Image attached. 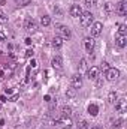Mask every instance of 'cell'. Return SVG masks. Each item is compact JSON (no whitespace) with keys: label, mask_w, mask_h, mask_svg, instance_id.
Instances as JSON below:
<instances>
[{"label":"cell","mask_w":127,"mask_h":129,"mask_svg":"<svg viewBox=\"0 0 127 129\" xmlns=\"http://www.w3.org/2000/svg\"><path fill=\"white\" fill-rule=\"evenodd\" d=\"M93 14L90 12V11H87V12H82L81 14V17H79V21H81V26L82 27H88V26H91L93 24Z\"/></svg>","instance_id":"1"},{"label":"cell","mask_w":127,"mask_h":129,"mask_svg":"<svg viewBox=\"0 0 127 129\" xmlns=\"http://www.w3.org/2000/svg\"><path fill=\"white\" fill-rule=\"evenodd\" d=\"M105 77H106V80L108 81H117L118 78H120V71L117 69V68H108L106 71H105Z\"/></svg>","instance_id":"2"},{"label":"cell","mask_w":127,"mask_h":129,"mask_svg":"<svg viewBox=\"0 0 127 129\" xmlns=\"http://www.w3.org/2000/svg\"><path fill=\"white\" fill-rule=\"evenodd\" d=\"M114 105H115V111H118V113H121V114L127 111V101H126V98L117 99Z\"/></svg>","instance_id":"3"},{"label":"cell","mask_w":127,"mask_h":129,"mask_svg":"<svg viewBox=\"0 0 127 129\" xmlns=\"http://www.w3.org/2000/svg\"><path fill=\"white\" fill-rule=\"evenodd\" d=\"M70 86H72L73 89H76V90L82 87V77H81V74L72 75V78H70Z\"/></svg>","instance_id":"4"},{"label":"cell","mask_w":127,"mask_h":129,"mask_svg":"<svg viewBox=\"0 0 127 129\" xmlns=\"http://www.w3.org/2000/svg\"><path fill=\"white\" fill-rule=\"evenodd\" d=\"M102 29H103V24L100 23V21H96L91 24V29H90V35H91V38H96V36H99L100 33H102Z\"/></svg>","instance_id":"5"},{"label":"cell","mask_w":127,"mask_h":129,"mask_svg":"<svg viewBox=\"0 0 127 129\" xmlns=\"http://www.w3.org/2000/svg\"><path fill=\"white\" fill-rule=\"evenodd\" d=\"M115 12L118 15H121V17H126L127 15V3L124 0H121V2H118L115 5Z\"/></svg>","instance_id":"6"},{"label":"cell","mask_w":127,"mask_h":129,"mask_svg":"<svg viewBox=\"0 0 127 129\" xmlns=\"http://www.w3.org/2000/svg\"><path fill=\"white\" fill-rule=\"evenodd\" d=\"M57 32H58V36L61 39H70V36H72V32H70V29L67 26H58Z\"/></svg>","instance_id":"7"},{"label":"cell","mask_w":127,"mask_h":129,"mask_svg":"<svg viewBox=\"0 0 127 129\" xmlns=\"http://www.w3.org/2000/svg\"><path fill=\"white\" fill-rule=\"evenodd\" d=\"M24 29H26L29 33H34L36 30H37V26H36V23H34L33 18H27V20H26V23H24Z\"/></svg>","instance_id":"8"},{"label":"cell","mask_w":127,"mask_h":129,"mask_svg":"<svg viewBox=\"0 0 127 129\" xmlns=\"http://www.w3.org/2000/svg\"><path fill=\"white\" fill-rule=\"evenodd\" d=\"M94 45H96V41L91 38V36H88V38H84V48H85L88 53H93V50H94Z\"/></svg>","instance_id":"9"},{"label":"cell","mask_w":127,"mask_h":129,"mask_svg":"<svg viewBox=\"0 0 127 129\" xmlns=\"http://www.w3.org/2000/svg\"><path fill=\"white\" fill-rule=\"evenodd\" d=\"M69 14H70V17H73V18H79L81 14H82V8H81L79 5H72L70 9H69Z\"/></svg>","instance_id":"10"},{"label":"cell","mask_w":127,"mask_h":129,"mask_svg":"<svg viewBox=\"0 0 127 129\" xmlns=\"http://www.w3.org/2000/svg\"><path fill=\"white\" fill-rule=\"evenodd\" d=\"M99 72H100V69L96 68V66L88 68V69H87V78H88V80H96V78L99 77Z\"/></svg>","instance_id":"11"},{"label":"cell","mask_w":127,"mask_h":129,"mask_svg":"<svg viewBox=\"0 0 127 129\" xmlns=\"http://www.w3.org/2000/svg\"><path fill=\"white\" fill-rule=\"evenodd\" d=\"M57 125H60L63 129H69L70 126H72V120H70V117H63V116H60Z\"/></svg>","instance_id":"12"},{"label":"cell","mask_w":127,"mask_h":129,"mask_svg":"<svg viewBox=\"0 0 127 129\" xmlns=\"http://www.w3.org/2000/svg\"><path fill=\"white\" fill-rule=\"evenodd\" d=\"M115 41H117V47H118V48H126V45H127V36H124V35H118Z\"/></svg>","instance_id":"13"},{"label":"cell","mask_w":127,"mask_h":129,"mask_svg":"<svg viewBox=\"0 0 127 129\" xmlns=\"http://www.w3.org/2000/svg\"><path fill=\"white\" fill-rule=\"evenodd\" d=\"M51 64H52L54 69H60V68L63 66V59H61L60 56H55V57L51 60Z\"/></svg>","instance_id":"14"},{"label":"cell","mask_w":127,"mask_h":129,"mask_svg":"<svg viewBox=\"0 0 127 129\" xmlns=\"http://www.w3.org/2000/svg\"><path fill=\"white\" fill-rule=\"evenodd\" d=\"M52 48H55V50H58V48H61L63 47V39L60 38V36H55V38H52Z\"/></svg>","instance_id":"15"},{"label":"cell","mask_w":127,"mask_h":129,"mask_svg":"<svg viewBox=\"0 0 127 129\" xmlns=\"http://www.w3.org/2000/svg\"><path fill=\"white\" fill-rule=\"evenodd\" d=\"M88 114L93 116V117H96V116L99 114V107H97L96 104H91V105L88 107Z\"/></svg>","instance_id":"16"},{"label":"cell","mask_w":127,"mask_h":129,"mask_svg":"<svg viewBox=\"0 0 127 129\" xmlns=\"http://www.w3.org/2000/svg\"><path fill=\"white\" fill-rule=\"evenodd\" d=\"M124 123V120L123 119H115V120H112L111 122V128H114V129H118V128H121V125Z\"/></svg>","instance_id":"17"},{"label":"cell","mask_w":127,"mask_h":129,"mask_svg":"<svg viewBox=\"0 0 127 129\" xmlns=\"http://www.w3.org/2000/svg\"><path fill=\"white\" fill-rule=\"evenodd\" d=\"M112 11H114V8H112V5H111L109 2H106V3L103 5V12H105L106 15H111V14H112Z\"/></svg>","instance_id":"18"},{"label":"cell","mask_w":127,"mask_h":129,"mask_svg":"<svg viewBox=\"0 0 127 129\" xmlns=\"http://www.w3.org/2000/svg\"><path fill=\"white\" fill-rule=\"evenodd\" d=\"M70 114H72V108L64 105L63 108H61V113H60V116H63V117H70Z\"/></svg>","instance_id":"19"},{"label":"cell","mask_w":127,"mask_h":129,"mask_svg":"<svg viewBox=\"0 0 127 129\" xmlns=\"http://www.w3.org/2000/svg\"><path fill=\"white\" fill-rule=\"evenodd\" d=\"M117 99H118V96H117V93H115L114 90L108 93V102H109V104H115Z\"/></svg>","instance_id":"20"},{"label":"cell","mask_w":127,"mask_h":129,"mask_svg":"<svg viewBox=\"0 0 127 129\" xmlns=\"http://www.w3.org/2000/svg\"><path fill=\"white\" fill-rule=\"evenodd\" d=\"M40 24H42L43 27L49 26V24H51V18H49L48 15H43V17H40Z\"/></svg>","instance_id":"21"},{"label":"cell","mask_w":127,"mask_h":129,"mask_svg":"<svg viewBox=\"0 0 127 129\" xmlns=\"http://www.w3.org/2000/svg\"><path fill=\"white\" fill-rule=\"evenodd\" d=\"M117 27H118V35H124V36L127 35V26L124 24V23H121V24H118Z\"/></svg>","instance_id":"22"},{"label":"cell","mask_w":127,"mask_h":129,"mask_svg":"<svg viewBox=\"0 0 127 129\" xmlns=\"http://www.w3.org/2000/svg\"><path fill=\"white\" fill-rule=\"evenodd\" d=\"M66 96L67 98H75L76 96V89H73V87L70 86V87L66 90Z\"/></svg>","instance_id":"23"},{"label":"cell","mask_w":127,"mask_h":129,"mask_svg":"<svg viewBox=\"0 0 127 129\" xmlns=\"http://www.w3.org/2000/svg\"><path fill=\"white\" fill-rule=\"evenodd\" d=\"M52 11H54V14H55L57 17H61V15H63V11L60 9V6H58V5H55V6L52 8Z\"/></svg>","instance_id":"24"},{"label":"cell","mask_w":127,"mask_h":129,"mask_svg":"<svg viewBox=\"0 0 127 129\" xmlns=\"http://www.w3.org/2000/svg\"><path fill=\"white\" fill-rule=\"evenodd\" d=\"M99 2H100V0H85V5H87L88 8H91V6H97Z\"/></svg>","instance_id":"25"},{"label":"cell","mask_w":127,"mask_h":129,"mask_svg":"<svg viewBox=\"0 0 127 129\" xmlns=\"http://www.w3.org/2000/svg\"><path fill=\"white\" fill-rule=\"evenodd\" d=\"M78 129H88V123H87L85 120H81V122L78 123Z\"/></svg>","instance_id":"26"},{"label":"cell","mask_w":127,"mask_h":129,"mask_svg":"<svg viewBox=\"0 0 127 129\" xmlns=\"http://www.w3.org/2000/svg\"><path fill=\"white\" fill-rule=\"evenodd\" d=\"M33 54H34V53H33V50H32V48H29V50H26V54H24V56H26V59H32Z\"/></svg>","instance_id":"27"},{"label":"cell","mask_w":127,"mask_h":129,"mask_svg":"<svg viewBox=\"0 0 127 129\" xmlns=\"http://www.w3.org/2000/svg\"><path fill=\"white\" fill-rule=\"evenodd\" d=\"M0 21H2V23H6V21H8V15H6L3 11H0Z\"/></svg>","instance_id":"28"},{"label":"cell","mask_w":127,"mask_h":129,"mask_svg":"<svg viewBox=\"0 0 127 129\" xmlns=\"http://www.w3.org/2000/svg\"><path fill=\"white\" fill-rule=\"evenodd\" d=\"M55 107H57V99H52V101H49V110L52 111Z\"/></svg>","instance_id":"29"},{"label":"cell","mask_w":127,"mask_h":129,"mask_svg":"<svg viewBox=\"0 0 127 129\" xmlns=\"http://www.w3.org/2000/svg\"><path fill=\"white\" fill-rule=\"evenodd\" d=\"M102 83H103V77H97V78H96V86H97V87H100V86H102Z\"/></svg>","instance_id":"30"},{"label":"cell","mask_w":127,"mask_h":129,"mask_svg":"<svg viewBox=\"0 0 127 129\" xmlns=\"http://www.w3.org/2000/svg\"><path fill=\"white\" fill-rule=\"evenodd\" d=\"M79 68H81V69H87V62H85V59H82V60L79 62Z\"/></svg>","instance_id":"31"},{"label":"cell","mask_w":127,"mask_h":129,"mask_svg":"<svg viewBox=\"0 0 127 129\" xmlns=\"http://www.w3.org/2000/svg\"><path fill=\"white\" fill-rule=\"evenodd\" d=\"M18 98H20V93H15V95H12V96L9 98L8 101H11V102H15V101L18 99Z\"/></svg>","instance_id":"32"},{"label":"cell","mask_w":127,"mask_h":129,"mask_svg":"<svg viewBox=\"0 0 127 129\" xmlns=\"http://www.w3.org/2000/svg\"><path fill=\"white\" fill-rule=\"evenodd\" d=\"M6 38H8V36H6V33H5V32H2V30H0V42H3V41H6Z\"/></svg>","instance_id":"33"},{"label":"cell","mask_w":127,"mask_h":129,"mask_svg":"<svg viewBox=\"0 0 127 129\" xmlns=\"http://www.w3.org/2000/svg\"><path fill=\"white\" fill-rule=\"evenodd\" d=\"M15 3H18V5H29V2L27 0H14Z\"/></svg>","instance_id":"34"},{"label":"cell","mask_w":127,"mask_h":129,"mask_svg":"<svg viewBox=\"0 0 127 129\" xmlns=\"http://www.w3.org/2000/svg\"><path fill=\"white\" fill-rule=\"evenodd\" d=\"M108 68H109V64L106 63V62H103V63H102V71H106Z\"/></svg>","instance_id":"35"},{"label":"cell","mask_w":127,"mask_h":129,"mask_svg":"<svg viewBox=\"0 0 127 129\" xmlns=\"http://www.w3.org/2000/svg\"><path fill=\"white\" fill-rule=\"evenodd\" d=\"M12 92H14V89H12V87H11V89H5V93H6V95H11Z\"/></svg>","instance_id":"36"},{"label":"cell","mask_w":127,"mask_h":129,"mask_svg":"<svg viewBox=\"0 0 127 129\" xmlns=\"http://www.w3.org/2000/svg\"><path fill=\"white\" fill-rule=\"evenodd\" d=\"M32 38H26V44H27V45H32Z\"/></svg>","instance_id":"37"},{"label":"cell","mask_w":127,"mask_h":129,"mask_svg":"<svg viewBox=\"0 0 127 129\" xmlns=\"http://www.w3.org/2000/svg\"><path fill=\"white\" fill-rule=\"evenodd\" d=\"M9 57H11L12 60H17V54H14V53H11V54H9Z\"/></svg>","instance_id":"38"},{"label":"cell","mask_w":127,"mask_h":129,"mask_svg":"<svg viewBox=\"0 0 127 129\" xmlns=\"http://www.w3.org/2000/svg\"><path fill=\"white\" fill-rule=\"evenodd\" d=\"M0 101H2V102H6V96H5V95H2V96H0Z\"/></svg>","instance_id":"39"},{"label":"cell","mask_w":127,"mask_h":129,"mask_svg":"<svg viewBox=\"0 0 127 129\" xmlns=\"http://www.w3.org/2000/svg\"><path fill=\"white\" fill-rule=\"evenodd\" d=\"M45 101H46V102H49V101H51V96H49V95H46V96H45Z\"/></svg>","instance_id":"40"},{"label":"cell","mask_w":127,"mask_h":129,"mask_svg":"<svg viewBox=\"0 0 127 129\" xmlns=\"http://www.w3.org/2000/svg\"><path fill=\"white\" fill-rule=\"evenodd\" d=\"M3 125H5V120H3V119H0V126H3Z\"/></svg>","instance_id":"41"},{"label":"cell","mask_w":127,"mask_h":129,"mask_svg":"<svg viewBox=\"0 0 127 129\" xmlns=\"http://www.w3.org/2000/svg\"><path fill=\"white\" fill-rule=\"evenodd\" d=\"M88 129H102V128H99V126H91V128H88Z\"/></svg>","instance_id":"42"}]
</instances>
